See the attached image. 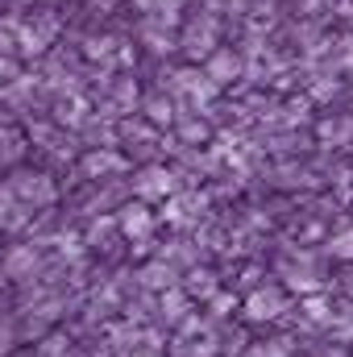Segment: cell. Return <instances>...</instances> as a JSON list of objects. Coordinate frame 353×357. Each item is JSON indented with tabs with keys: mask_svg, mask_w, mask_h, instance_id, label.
Returning <instances> with one entry per match:
<instances>
[{
	"mask_svg": "<svg viewBox=\"0 0 353 357\" xmlns=\"http://www.w3.org/2000/svg\"><path fill=\"white\" fill-rule=\"evenodd\" d=\"M117 229H121L125 237H133V241H146V237H150V229H154V216H150V208H146V204H129V208H121Z\"/></svg>",
	"mask_w": 353,
	"mask_h": 357,
	"instance_id": "cell-1",
	"label": "cell"
},
{
	"mask_svg": "<svg viewBox=\"0 0 353 357\" xmlns=\"http://www.w3.org/2000/svg\"><path fill=\"white\" fill-rule=\"evenodd\" d=\"M283 307H287V303H283V295H278V291H254V295H250V299H246V316H250V320H258V324H262V320H278V316H283Z\"/></svg>",
	"mask_w": 353,
	"mask_h": 357,
	"instance_id": "cell-2",
	"label": "cell"
},
{
	"mask_svg": "<svg viewBox=\"0 0 353 357\" xmlns=\"http://www.w3.org/2000/svg\"><path fill=\"white\" fill-rule=\"evenodd\" d=\"M4 278H33V270H38V250L33 245H13L8 254H4Z\"/></svg>",
	"mask_w": 353,
	"mask_h": 357,
	"instance_id": "cell-3",
	"label": "cell"
},
{
	"mask_svg": "<svg viewBox=\"0 0 353 357\" xmlns=\"http://www.w3.org/2000/svg\"><path fill=\"white\" fill-rule=\"evenodd\" d=\"M13 195L33 199V204H50V199H54V187H50L42 175H17L13 178Z\"/></svg>",
	"mask_w": 353,
	"mask_h": 357,
	"instance_id": "cell-4",
	"label": "cell"
},
{
	"mask_svg": "<svg viewBox=\"0 0 353 357\" xmlns=\"http://www.w3.org/2000/svg\"><path fill=\"white\" fill-rule=\"evenodd\" d=\"M171 187H175V183H171V175H167V171H158V167H154V171H146V175L137 178V195H146V199H150V195H167Z\"/></svg>",
	"mask_w": 353,
	"mask_h": 357,
	"instance_id": "cell-5",
	"label": "cell"
},
{
	"mask_svg": "<svg viewBox=\"0 0 353 357\" xmlns=\"http://www.w3.org/2000/svg\"><path fill=\"white\" fill-rule=\"evenodd\" d=\"M163 320H167V324H183V320H187V295H183L179 287H171V291L163 295Z\"/></svg>",
	"mask_w": 353,
	"mask_h": 357,
	"instance_id": "cell-6",
	"label": "cell"
},
{
	"mask_svg": "<svg viewBox=\"0 0 353 357\" xmlns=\"http://www.w3.org/2000/svg\"><path fill=\"white\" fill-rule=\"evenodd\" d=\"M142 282H146V287H154V291H171V287H175V270L163 266V262H154V266L142 270Z\"/></svg>",
	"mask_w": 353,
	"mask_h": 357,
	"instance_id": "cell-7",
	"label": "cell"
},
{
	"mask_svg": "<svg viewBox=\"0 0 353 357\" xmlns=\"http://www.w3.org/2000/svg\"><path fill=\"white\" fill-rule=\"evenodd\" d=\"M229 75H237V59H233V54H216L212 67H208V79H212V84H225Z\"/></svg>",
	"mask_w": 353,
	"mask_h": 357,
	"instance_id": "cell-8",
	"label": "cell"
},
{
	"mask_svg": "<svg viewBox=\"0 0 353 357\" xmlns=\"http://www.w3.org/2000/svg\"><path fill=\"white\" fill-rule=\"evenodd\" d=\"M187 291H191V295H204V299H212V295H216V278H212L208 270H191V278H187Z\"/></svg>",
	"mask_w": 353,
	"mask_h": 357,
	"instance_id": "cell-9",
	"label": "cell"
},
{
	"mask_svg": "<svg viewBox=\"0 0 353 357\" xmlns=\"http://www.w3.org/2000/svg\"><path fill=\"white\" fill-rule=\"evenodd\" d=\"M0 225H8V229H17V225H21V216H17V195H13V187H8V191H0Z\"/></svg>",
	"mask_w": 353,
	"mask_h": 357,
	"instance_id": "cell-10",
	"label": "cell"
},
{
	"mask_svg": "<svg viewBox=\"0 0 353 357\" xmlns=\"http://www.w3.org/2000/svg\"><path fill=\"white\" fill-rule=\"evenodd\" d=\"M303 307H308V320H312V324H324V320H333V312H329V303H324V299H308Z\"/></svg>",
	"mask_w": 353,
	"mask_h": 357,
	"instance_id": "cell-11",
	"label": "cell"
},
{
	"mask_svg": "<svg viewBox=\"0 0 353 357\" xmlns=\"http://www.w3.org/2000/svg\"><path fill=\"white\" fill-rule=\"evenodd\" d=\"M337 258H353V229L350 233H341V237H333V245H329Z\"/></svg>",
	"mask_w": 353,
	"mask_h": 357,
	"instance_id": "cell-12",
	"label": "cell"
},
{
	"mask_svg": "<svg viewBox=\"0 0 353 357\" xmlns=\"http://www.w3.org/2000/svg\"><path fill=\"white\" fill-rule=\"evenodd\" d=\"M84 167H88L91 175H96V171H108V167H121V158H112V154H91L88 162H84Z\"/></svg>",
	"mask_w": 353,
	"mask_h": 357,
	"instance_id": "cell-13",
	"label": "cell"
},
{
	"mask_svg": "<svg viewBox=\"0 0 353 357\" xmlns=\"http://www.w3.org/2000/svg\"><path fill=\"white\" fill-rule=\"evenodd\" d=\"M258 357H291V341L278 337V341H270L266 349H258Z\"/></svg>",
	"mask_w": 353,
	"mask_h": 357,
	"instance_id": "cell-14",
	"label": "cell"
},
{
	"mask_svg": "<svg viewBox=\"0 0 353 357\" xmlns=\"http://www.w3.org/2000/svg\"><path fill=\"white\" fill-rule=\"evenodd\" d=\"M229 307H233V299L216 291V295H212V316H229Z\"/></svg>",
	"mask_w": 353,
	"mask_h": 357,
	"instance_id": "cell-15",
	"label": "cell"
},
{
	"mask_svg": "<svg viewBox=\"0 0 353 357\" xmlns=\"http://www.w3.org/2000/svg\"><path fill=\"white\" fill-rule=\"evenodd\" d=\"M150 116H154V121H171V104H163V100H150Z\"/></svg>",
	"mask_w": 353,
	"mask_h": 357,
	"instance_id": "cell-16",
	"label": "cell"
},
{
	"mask_svg": "<svg viewBox=\"0 0 353 357\" xmlns=\"http://www.w3.org/2000/svg\"><path fill=\"white\" fill-rule=\"evenodd\" d=\"M13 345H17V333L13 328H0V357L13 354Z\"/></svg>",
	"mask_w": 353,
	"mask_h": 357,
	"instance_id": "cell-17",
	"label": "cell"
},
{
	"mask_svg": "<svg viewBox=\"0 0 353 357\" xmlns=\"http://www.w3.org/2000/svg\"><path fill=\"white\" fill-rule=\"evenodd\" d=\"M129 357H163V354H158L154 345H142V349H133V354H129Z\"/></svg>",
	"mask_w": 353,
	"mask_h": 357,
	"instance_id": "cell-18",
	"label": "cell"
},
{
	"mask_svg": "<svg viewBox=\"0 0 353 357\" xmlns=\"http://www.w3.org/2000/svg\"><path fill=\"white\" fill-rule=\"evenodd\" d=\"M133 4H137V8H163L167 0H133Z\"/></svg>",
	"mask_w": 353,
	"mask_h": 357,
	"instance_id": "cell-19",
	"label": "cell"
},
{
	"mask_svg": "<svg viewBox=\"0 0 353 357\" xmlns=\"http://www.w3.org/2000/svg\"><path fill=\"white\" fill-rule=\"evenodd\" d=\"M4 75H13V63H8V59H0V79H4Z\"/></svg>",
	"mask_w": 353,
	"mask_h": 357,
	"instance_id": "cell-20",
	"label": "cell"
}]
</instances>
